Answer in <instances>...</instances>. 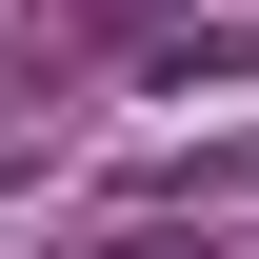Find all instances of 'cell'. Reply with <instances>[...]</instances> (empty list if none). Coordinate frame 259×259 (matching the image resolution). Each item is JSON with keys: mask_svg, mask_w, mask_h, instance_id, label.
I'll list each match as a JSON object with an SVG mask.
<instances>
[{"mask_svg": "<svg viewBox=\"0 0 259 259\" xmlns=\"http://www.w3.org/2000/svg\"><path fill=\"white\" fill-rule=\"evenodd\" d=\"M100 259H199V239H180V220H120V239H100Z\"/></svg>", "mask_w": 259, "mask_h": 259, "instance_id": "obj_1", "label": "cell"}, {"mask_svg": "<svg viewBox=\"0 0 259 259\" xmlns=\"http://www.w3.org/2000/svg\"><path fill=\"white\" fill-rule=\"evenodd\" d=\"M80 20H120V40H140V20H160V0H80Z\"/></svg>", "mask_w": 259, "mask_h": 259, "instance_id": "obj_2", "label": "cell"}]
</instances>
